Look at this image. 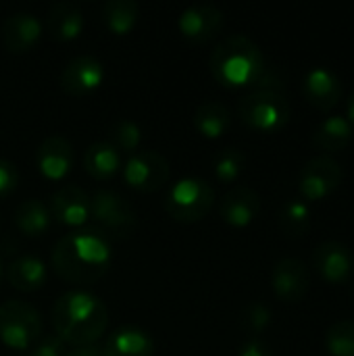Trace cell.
Listing matches in <instances>:
<instances>
[{
  "mask_svg": "<svg viewBox=\"0 0 354 356\" xmlns=\"http://www.w3.org/2000/svg\"><path fill=\"white\" fill-rule=\"evenodd\" d=\"M50 261L63 280L71 284H94L111 267V240L96 225H81L54 244Z\"/></svg>",
  "mask_w": 354,
  "mask_h": 356,
  "instance_id": "1",
  "label": "cell"
},
{
  "mask_svg": "<svg viewBox=\"0 0 354 356\" xmlns=\"http://www.w3.org/2000/svg\"><path fill=\"white\" fill-rule=\"evenodd\" d=\"M106 323V305L86 290H69L61 294L52 307L54 334L71 346L94 344L104 334Z\"/></svg>",
  "mask_w": 354,
  "mask_h": 356,
  "instance_id": "2",
  "label": "cell"
},
{
  "mask_svg": "<svg viewBox=\"0 0 354 356\" xmlns=\"http://www.w3.org/2000/svg\"><path fill=\"white\" fill-rule=\"evenodd\" d=\"M265 56L257 42L244 33H232L223 38L209 56V69L213 77L230 88L252 86L265 69Z\"/></svg>",
  "mask_w": 354,
  "mask_h": 356,
  "instance_id": "3",
  "label": "cell"
},
{
  "mask_svg": "<svg viewBox=\"0 0 354 356\" xmlns=\"http://www.w3.org/2000/svg\"><path fill=\"white\" fill-rule=\"evenodd\" d=\"M215 204V190L209 181L200 177H182L177 179L167 196H165V211L175 221L194 223L209 215Z\"/></svg>",
  "mask_w": 354,
  "mask_h": 356,
  "instance_id": "4",
  "label": "cell"
},
{
  "mask_svg": "<svg viewBox=\"0 0 354 356\" xmlns=\"http://www.w3.org/2000/svg\"><path fill=\"white\" fill-rule=\"evenodd\" d=\"M42 338V317L35 307L21 300L0 305V340L13 350L25 353Z\"/></svg>",
  "mask_w": 354,
  "mask_h": 356,
  "instance_id": "5",
  "label": "cell"
},
{
  "mask_svg": "<svg viewBox=\"0 0 354 356\" xmlns=\"http://www.w3.org/2000/svg\"><path fill=\"white\" fill-rule=\"evenodd\" d=\"M240 119L259 131H275L290 121V102L286 94L271 90H252L238 104Z\"/></svg>",
  "mask_w": 354,
  "mask_h": 356,
  "instance_id": "6",
  "label": "cell"
},
{
  "mask_svg": "<svg viewBox=\"0 0 354 356\" xmlns=\"http://www.w3.org/2000/svg\"><path fill=\"white\" fill-rule=\"evenodd\" d=\"M90 217L106 236L125 238L134 232L138 217L134 207L113 190H98L90 198Z\"/></svg>",
  "mask_w": 354,
  "mask_h": 356,
  "instance_id": "7",
  "label": "cell"
},
{
  "mask_svg": "<svg viewBox=\"0 0 354 356\" xmlns=\"http://www.w3.org/2000/svg\"><path fill=\"white\" fill-rule=\"evenodd\" d=\"M342 179H344V169L340 167V163L334 156L323 152V154L311 156L303 165L298 188L307 200H321L330 196L342 184Z\"/></svg>",
  "mask_w": 354,
  "mask_h": 356,
  "instance_id": "8",
  "label": "cell"
},
{
  "mask_svg": "<svg viewBox=\"0 0 354 356\" xmlns=\"http://www.w3.org/2000/svg\"><path fill=\"white\" fill-rule=\"evenodd\" d=\"M171 175L169 161L154 152V150H140L134 152L125 167H123V179L127 186L140 192H156L161 190Z\"/></svg>",
  "mask_w": 354,
  "mask_h": 356,
  "instance_id": "9",
  "label": "cell"
},
{
  "mask_svg": "<svg viewBox=\"0 0 354 356\" xmlns=\"http://www.w3.org/2000/svg\"><path fill=\"white\" fill-rule=\"evenodd\" d=\"M177 27L182 35L190 42H207L219 33L223 27V10L211 2H196L190 4L179 13Z\"/></svg>",
  "mask_w": 354,
  "mask_h": 356,
  "instance_id": "10",
  "label": "cell"
},
{
  "mask_svg": "<svg viewBox=\"0 0 354 356\" xmlns=\"http://www.w3.org/2000/svg\"><path fill=\"white\" fill-rule=\"evenodd\" d=\"M104 79V65L92 54L71 58L61 71V88L71 96H83L100 88Z\"/></svg>",
  "mask_w": 354,
  "mask_h": 356,
  "instance_id": "11",
  "label": "cell"
},
{
  "mask_svg": "<svg viewBox=\"0 0 354 356\" xmlns=\"http://www.w3.org/2000/svg\"><path fill=\"white\" fill-rule=\"evenodd\" d=\"M313 267L332 284L346 282L354 271L353 250L338 240H325L313 250Z\"/></svg>",
  "mask_w": 354,
  "mask_h": 356,
  "instance_id": "12",
  "label": "cell"
},
{
  "mask_svg": "<svg viewBox=\"0 0 354 356\" xmlns=\"http://www.w3.org/2000/svg\"><path fill=\"white\" fill-rule=\"evenodd\" d=\"M48 209L58 223L77 229L86 225L90 217V196L83 188L75 184H65L52 194Z\"/></svg>",
  "mask_w": 354,
  "mask_h": 356,
  "instance_id": "13",
  "label": "cell"
},
{
  "mask_svg": "<svg viewBox=\"0 0 354 356\" xmlns=\"http://www.w3.org/2000/svg\"><path fill=\"white\" fill-rule=\"evenodd\" d=\"M271 286L282 300L296 302L309 292V267L296 257L280 259L271 271Z\"/></svg>",
  "mask_w": 354,
  "mask_h": 356,
  "instance_id": "14",
  "label": "cell"
},
{
  "mask_svg": "<svg viewBox=\"0 0 354 356\" xmlns=\"http://www.w3.org/2000/svg\"><path fill=\"white\" fill-rule=\"evenodd\" d=\"M38 169L48 179H63L73 167V144L61 134L46 136L35 152Z\"/></svg>",
  "mask_w": 354,
  "mask_h": 356,
  "instance_id": "15",
  "label": "cell"
},
{
  "mask_svg": "<svg viewBox=\"0 0 354 356\" xmlns=\"http://www.w3.org/2000/svg\"><path fill=\"white\" fill-rule=\"evenodd\" d=\"M261 211V196L250 186H234L230 188L221 202H219V215L225 223L234 227H244L255 221V217Z\"/></svg>",
  "mask_w": 354,
  "mask_h": 356,
  "instance_id": "16",
  "label": "cell"
},
{
  "mask_svg": "<svg viewBox=\"0 0 354 356\" xmlns=\"http://www.w3.org/2000/svg\"><path fill=\"white\" fill-rule=\"evenodd\" d=\"M303 90L307 100L317 106L319 111H330L340 102L342 96V83L338 75L328 67H311L303 79Z\"/></svg>",
  "mask_w": 354,
  "mask_h": 356,
  "instance_id": "17",
  "label": "cell"
},
{
  "mask_svg": "<svg viewBox=\"0 0 354 356\" xmlns=\"http://www.w3.org/2000/svg\"><path fill=\"white\" fill-rule=\"evenodd\" d=\"M42 35V23L27 10L10 13L2 21V44L10 52H27Z\"/></svg>",
  "mask_w": 354,
  "mask_h": 356,
  "instance_id": "18",
  "label": "cell"
},
{
  "mask_svg": "<svg viewBox=\"0 0 354 356\" xmlns=\"http://www.w3.org/2000/svg\"><path fill=\"white\" fill-rule=\"evenodd\" d=\"M102 356H154V340L140 327L123 325L108 334Z\"/></svg>",
  "mask_w": 354,
  "mask_h": 356,
  "instance_id": "19",
  "label": "cell"
},
{
  "mask_svg": "<svg viewBox=\"0 0 354 356\" xmlns=\"http://www.w3.org/2000/svg\"><path fill=\"white\" fill-rule=\"evenodd\" d=\"M8 282L21 292H33L42 288L48 280V269L44 261L35 254H19L6 267Z\"/></svg>",
  "mask_w": 354,
  "mask_h": 356,
  "instance_id": "20",
  "label": "cell"
},
{
  "mask_svg": "<svg viewBox=\"0 0 354 356\" xmlns=\"http://www.w3.org/2000/svg\"><path fill=\"white\" fill-rule=\"evenodd\" d=\"M46 21H48V29H50L52 38H56L61 42H69L81 33L86 17H83L81 8L73 2H56L50 6Z\"/></svg>",
  "mask_w": 354,
  "mask_h": 356,
  "instance_id": "21",
  "label": "cell"
},
{
  "mask_svg": "<svg viewBox=\"0 0 354 356\" xmlns=\"http://www.w3.org/2000/svg\"><path fill=\"white\" fill-rule=\"evenodd\" d=\"M354 125L344 117V115H332L328 119H323L317 129L313 131V144L319 150L328 152H336L348 146V142L353 140Z\"/></svg>",
  "mask_w": 354,
  "mask_h": 356,
  "instance_id": "22",
  "label": "cell"
},
{
  "mask_svg": "<svg viewBox=\"0 0 354 356\" xmlns=\"http://www.w3.org/2000/svg\"><path fill=\"white\" fill-rule=\"evenodd\" d=\"M83 167L94 179H108L121 169V152L111 142L98 140L86 148Z\"/></svg>",
  "mask_w": 354,
  "mask_h": 356,
  "instance_id": "23",
  "label": "cell"
},
{
  "mask_svg": "<svg viewBox=\"0 0 354 356\" xmlns=\"http://www.w3.org/2000/svg\"><path fill=\"white\" fill-rule=\"evenodd\" d=\"M232 123L230 108L219 100H204L196 106L194 113V125L196 129L207 138H219L227 131Z\"/></svg>",
  "mask_w": 354,
  "mask_h": 356,
  "instance_id": "24",
  "label": "cell"
},
{
  "mask_svg": "<svg viewBox=\"0 0 354 356\" xmlns=\"http://www.w3.org/2000/svg\"><path fill=\"white\" fill-rule=\"evenodd\" d=\"M15 223L25 236H42L52 223V213L42 200L27 198L15 211Z\"/></svg>",
  "mask_w": 354,
  "mask_h": 356,
  "instance_id": "25",
  "label": "cell"
},
{
  "mask_svg": "<svg viewBox=\"0 0 354 356\" xmlns=\"http://www.w3.org/2000/svg\"><path fill=\"white\" fill-rule=\"evenodd\" d=\"M138 19H140V6L136 0H106L102 4V21L117 35L129 33L138 23Z\"/></svg>",
  "mask_w": 354,
  "mask_h": 356,
  "instance_id": "26",
  "label": "cell"
},
{
  "mask_svg": "<svg viewBox=\"0 0 354 356\" xmlns=\"http://www.w3.org/2000/svg\"><path fill=\"white\" fill-rule=\"evenodd\" d=\"M280 227L288 238H300L311 227V207L307 200H288L280 213Z\"/></svg>",
  "mask_w": 354,
  "mask_h": 356,
  "instance_id": "27",
  "label": "cell"
},
{
  "mask_svg": "<svg viewBox=\"0 0 354 356\" xmlns=\"http://www.w3.org/2000/svg\"><path fill=\"white\" fill-rule=\"evenodd\" d=\"M325 346L334 356H354V321L340 319L325 332Z\"/></svg>",
  "mask_w": 354,
  "mask_h": 356,
  "instance_id": "28",
  "label": "cell"
},
{
  "mask_svg": "<svg viewBox=\"0 0 354 356\" xmlns=\"http://www.w3.org/2000/svg\"><path fill=\"white\" fill-rule=\"evenodd\" d=\"M142 140V129L136 121L131 119H121L113 125L111 129V144L117 148V150H123V152H134L138 148Z\"/></svg>",
  "mask_w": 354,
  "mask_h": 356,
  "instance_id": "29",
  "label": "cell"
},
{
  "mask_svg": "<svg viewBox=\"0 0 354 356\" xmlns=\"http://www.w3.org/2000/svg\"><path fill=\"white\" fill-rule=\"evenodd\" d=\"M244 163H246V156H244V152L240 148H225L215 159V175H217V179H221L225 184L234 181L242 173Z\"/></svg>",
  "mask_w": 354,
  "mask_h": 356,
  "instance_id": "30",
  "label": "cell"
},
{
  "mask_svg": "<svg viewBox=\"0 0 354 356\" xmlns=\"http://www.w3.org/2000/svg\"><path fill=\"white\" fill-rule=\"evenodd\" d=\"M271 323V309L265 302H252L248 305L246 313H244V325L248 332L252 334H261L267 330V325Z\"/></svg>",
  "mask_w": 354,
  "mask_h": 356,
  "instance_id": "31",
  "label": "cell"
},
{
  "mask_svg": "<svg viewBox=\"0 0 354 356\" xmlns=\"http://www.w3.org/2000/svg\"><path fill=\"white\" fill-rule=\"evenodd\" d=\"M65 342L56 336V334H50V336H42L33 346H29L23 356H65Z\"/></svg>",
  "mask_w": 354,
  "mask_h": 356,
  "instance_id": "32",
  "label": "cell"
},
{
  "mask_svg": "<svg viewBox=\"0 0 354 356\" xmlns=\"http://www.w3.org/2000/svg\"><path fill=\"white\" fill-rule=\"evenodd\" d=\"M19 184V169L13 161L0 159V198L8 196Z\"/></svg>",
  "mask_w": 354,
  "mask_h": 356,
  "instance_id": "33",
  "label": "cell"
},
{
  "mask_svg": "<svg viewBox=\"0 0 354 356\" xmlns=\"http://www.w3.org/2000/svg\"><path fill=\"white\" fill-rule=\"evenodd\" d=\"M238 356H275V353L259 338H250L246 340L240 350H238Z\"/></svg>",
  "mask_w": 354,
  "mask_h": 356,
  "instance_id": "34",
  "label": "cell"
},
{
  "mask_svg": "<svg viewBox=\"0 0 354 356\" xmlns=\"http://www.w3.org/2000/svg\"><path fill=\"white\" fill-rule=\"evenodd\" d=\"M65 356H102V348H98L96 344H86V346H73L71 350H67Z\"/></svg>",
  "mask_w": 354,
  "mask_h": 356,
  "instance_id": "35",
  "label": "cell"
},
{
  "mask_svg": "<svg viewBox=\"0 0 354 356\" xmlns=\"http://www.w3.org/2000/svg\"><path fill=\"white\" fill-rule=\"evenodd\" d=\"M346 119L354 125V90L351 92L348 100H346Z\"/></svg>",
  "mask_w": 354,
  "mask_h": 356,
  "instance_id": "36",
  "label": "cell"
},
{
  "mask_svg": "<svg viewBox=\"0 0 354 356\" xmlns=\"http://www.w3.org/2000/svg\"><path fill=\"white\" fill-rule=\"evenodd\" d=\"M0 280H2V261H0Z\"/></svg>",
  "mask_w": 354,
  "mask_h": 356,
  "instance_id": "37",
  "label": "cell"
}]
</instances>
